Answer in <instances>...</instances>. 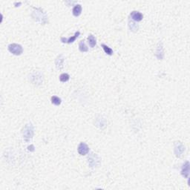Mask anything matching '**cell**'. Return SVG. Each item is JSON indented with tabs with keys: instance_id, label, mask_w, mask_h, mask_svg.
Wrapping results in <instances>:
<instances>
[{
	"instance_id": "cell-1",
	"label": "cell",
	"mask_w": 190,
	"mask_h": 190,
	"mask_svg": "<svg viewBox=\"0 0 190 190\" xmlns=\"http://www.w3.org/2000/svg\"><path fill=\"white\" fill-rule=\"evenodd\" d=\"M32 17L36 22L40 24H46L48 22V16L46 12L40 7H36L32 13Z\"/></svg>"
},
{
	"instance_id": "cell-2",
	"label": "cell",
	"mask_w": 190,
	"mask_h": 190,
	"mask_svg": "<svg viewBox=\"0 0 190 190\" xmlns=\"http://www.w3.org/2000/svg\"><path fill=\"white\" fill-rule=\"evenodd\" d=\"M34 126L31 123H28L26 124L25 126V127L23 128L22 130V135L23 138L25 141L28 142L31 140L32 139L33 137H34Z\"/></svg>"
},
{
	"instance_id": "cell-3",
	"label": "cell",
	"mask_w": 190,
	"mask_h": 190,
	"mask_svg": "<svg viewBox=\"0 0 190 190\" xmlns=\"http://www.w3.org/2000/svg\"><path fill=\"white\" fill-rule=\"evenodd\" d=\"M7 48H8V51H10L11 54H13V55L19 56L21 55L23 52V48L22 47V46L16 44V43H12V44H10Z\"/></svg>"
},
{
	"instance_id": "cell-4",
	"label": "cell",
	"mask_w": 190,
	"mask_h": 190,
	"mask_svg": "<svg viewBox=\"0 0 190 190\" xmlns=\"http://www.w3.org/2000/svg\"><path fill=\"white\" fill-rule=\"evenodd\" d=\"M88 162L90 167H96V166H99V163H100V159H99V157H98L96 154L91 153V155L88 156Z\"/></svg>"
},
{
	"instance_id": "cell-5",
	"label": "cell",
	"mask_w": 190,
	"mask_h": 190,
	"mask_svg": "<svg viewBox=\"0 0 190 190\" xmlns=\"http://www.w3.org/2000/svg\"><path fill=\"white\" fill-rule=\"evenodd\" d=\"M185 151V147L181 142H175L174 143V155L177 158H180Z\"/></svg>"
},
{
	"instance_id": "cell-6",
	"label": "cell",
	"mask_w": 190,
	"mask_h": 190,
	"mask_svg": "<svg viewBox=\"0 0 190 190\" xmlns=\"http://www.w3.org/2000/svg\"><path fill=\"white\" fill-rule=\"evenodd\" d=\"M30 79L32 83L34 84V85H41V84L43 83V77L40 73H34V74H32L31 75Z\"/></svg>"
},
{
	"instance_id": "cell-7",
	"label": "cell",
	"mask_w": 190,
	"mask_h": 190,
	"mask_svg": "<svg viewBox=\"0 0 190 190\" xmlns=\"http://www.w3.org/2000/svg\"><path fill=\"white\" fill-rule=\"evenodd\" d=\"M155 55H156L157 58H158L159 60H163V57H164V50H163V43H162L161 42H159L158 46H157Z\"/></svg>"
},
{
	"instance_id": "cell-8",
	"label": "cell",
	"mask_w": 190,
	"mask_h": 190,
	"mask_svg": "<svg viewBox=\"0 0 190 190\" xmlns=\"http://www.w3.org/2000/svg\"><path fill=\"white\" fill-rule=\"evenodd\" d=\"M77 151H78V153L80 155H85L89 152V147H88L86 143L82 142L79 143Z\"/></svg>"
},
{
	"instance_id": "cell-9",
	"label": "cell",
	"mask_w": 190,
	"mask_h": 190,
	"mask_svg": "<svg viewBox=\"0 0 190 190\" xmlns=\"http://www.w3.org/2000/svg\"><path fill=\"white\" fill-rule=\"evenodd\" d=\"M181 174L186 178H189V162L186 161L181 168Z\"/></svg>"
},
{
	"instance_id": "cell-10",
	"label": "cell",
	"mask_w": 190,
	"mask_h": 190,
	"mask_svg": "<svg viewBox=\"0 0 190 190\" xmlns=\"http://www.w3.org/2000/svg\"><path fill=\"white\" fill-rule=\"evenodd\" d=\"M65 61V57L63 54H60L55 60V65L57 69L61 70L63 68V64Z\"/></svg>"
},
{
	"instance_id": "cell-11",
	"label": "cell",
	"mask_w": 190,
	"mask_h": 190,
	"mask_svg": "<svg viewBox=\"0 0 190 190\" xmlns=\"http://www.w3.org/2000/svg\"><path fill=\"white\" fill-rule=\"evenodd\" d=\"M130 18L135 22H140L143 19V15L139 11H132L130 13Z\"/></svg>"
},
{
	"instance_id": "cell-12",
	"label": "cell",
	"mask_w": 190,
	"mask_h": 190,
	"mask_svg": "<svg viewBox=\"0 0 190 190\" xmlns=\"http://www.w3.org/2000/svg\"><path fill=\"white\" fill-rule=\"evenodd\" d=\"M79 34H80V32L79 31H77L75 33V34H74L73 37H69L68 39L67 38H65V37H62L61 38V42L63 43H68V44H71V43H73L74 41L76 40V39L77 38V37H79Z\"/></svg>"
},
{
	"instance_id": "cell-13",
	"label": "cell",
	"mask_w": 190,
	"mask_h": 190,
	"mask_svg": "<svg viewBox=\"0 0 190 190\" xmlns=\"http://www.w3.org/2000/svg\"><path fill=\"white\" fill-rule=\"evenodd\" d=\"M82 13V6L79 4H76L72 10V13L74 16H79Z\"/></svg>"
},
{
	"instance_id": "cell-14",
	"label": "cell",
	"mask_w": 190,
	"mask_h": 190,
	"mask_svg": "<svg viewBox=\"0 0 190 190\" xmlns=\"http://www.w3.org/2000/svg\"><path fill=\"white\" fill-rule=\"evenodd\" d=\"M129 29H130L131 31L135 32V33L138 31V29H139V26H138V25L137 24V23L134 22H132V21L129 22Z\"/></svg>"
},
{
	"instance_id": "cell-15",
	"label": "cell",
	"mask_w": 190,
	"mask_h": 190,
	"mask_svg": "<svg viewBox=\"0 0 190 190\" xmlns=\"http://www.w3.org/2000/svg\"><path fill=\"white\" fill-rule=\"evenodd\" d=\"M88 44H89V46H91V48H94L96 44V39H95L94 35H92V34H90V35L88 36Z\"/></svg>"
},
{
	"instance_id": "cell-16",
	"label": "cell",
	"mask_w": 190,
	"mask_h": 190,
	"mask_svg": "<svg viewBox=\"0 0 190 190\" xmlns=\"http://www.w3.org/2000/svg\"><path fill=\"white\" fill-rule=\"evenodd\" d=\"M79 49L81 52H87L88 51V48L85 45V42L80 41L79 43Z\"/></svg>"
},
{
	"instance_id": "cell-17",
	"label": "cell",
	"mask_w": 190,
	"mask_h": 190,
	"mask_svg": "<svg viewBox=\"0 0 190 190\" xmlns=\"http://www.w3.org/2000/svg\"><path fill=\"white\" fill-rule=\"evenodd\" d=\"M51 102L55 105H60L61 104L62 100L60 97L57 96H51Z\"/></svg>"
},
{
	"instance_id": "cell-18",
	"label": "cell",
	"mask_w": 190,
	"mask_h": 190,
	"mask_svg": "<svg viewBox=\"0 0 190 190\" xmlns=\"http://www.w3.org/2000/svg\"><path fill=\"white\" fill-rule=\"evenodd\" d=\"M101 46H102V48H103V50H104V51H105V54H108V55H109V56H111L112 54H113V50H112L111 48L108 47V46H106V45H105V44H102L101 45Z\"/></svg>"
},
{
	"instance_id": "cell-19",
	"label": "cell",
	"mask_w": 190,
	"mask_h": 190,
	"mask_svg": "<svg viewBox=\"0 0 190 190\" xmlns=\"http://www.w3.org/2000/svg\"><path fill=\"white\" fill-rule=\"evenodd\" d=\"M69 79H70V76L68 75V74H66V73H63V74H62L60 76V81L63 82H68V81L69 80Z\"/></svg>"
}]
</instances>
